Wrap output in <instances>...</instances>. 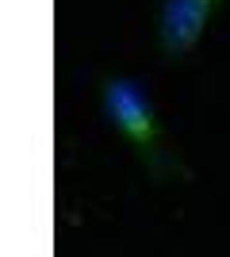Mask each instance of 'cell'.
I'll return each instance as SVG.
<instances>
[{
	"instance_id": "7a4b0ae2",
	"label": "cell",
	"mask_w": 230,
	"mask_h": 257,
	"mask_svg": "<svg viewBox=\"0 0 230 257\" xmlns=\"http://www.w3.org/2000/svg\"><path fill=\"white\" fill-rule=\"evenodd\" d=\"M219 4L222 0H161L157 43H161L165 62H184L196 50Z\"/></svg>"
},
{
	"instance_id": "6da1fadb",
	"label": "cell",
	"mask_w": 230,
	"mask_h": 257,
	"mask_svg": "<svg viewBox=\"0 0 230 257\" xmlns=\"http://www.w3.org/2000/svg\"><path fill=\"white\" fill-rule=\"evenodd\" d=\"M104 111H108L111 127H119L127 135L138 158H142L150 181L165 184L169 177H188V169L176 161V154H169L161 139V127H157V115H153L150 96L142 92V85H134L131 77H104Z\"/></svg>"
}]
</instances>
